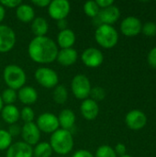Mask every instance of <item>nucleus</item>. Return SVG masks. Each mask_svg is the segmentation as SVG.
<instances>
[{
  "label": "nucleus",
  "instance_id": "nucleus-23",
  "mask_svg": "<svg viewBox=\"0 0 156 157\" xmlns=\"http://www.w3.org/2000/svg\"><path fill=\"white\" fill-rule=\"evenodd\" d=\"M31 30L36 37L46 36L49 30L48 21L41 17H35L31 22Z\"/></svg>",
  "mask_w": 156,
  "mask_h": 157
},
{
  "label": "nucleus",
  "instance_id": "nucleus-38",
  "mask_svg": "<svg viewBox=\"0 0 156 157\" xmlns=\"http://www.w3.org/2000/svg\"><path fill=\"white\" fill-rule=\"evenodd\" d=\"M97 5L99 6V8H106L111 5H113V0H97L96 1Z\"/></svg>",
  "mask_w": 156,
  "mask_h": 157
},
{
  "label": "nucleus",
  "instance_id": "nucleus-31",
  "mask_svg": "<svg viewBox=\"0 0 156 157\" xmlns=\"http://www.w3.org/2000/svg\"><path fill=\"white\" fill-rule=\"evenodd\" d=\"M91 97V99L95 100V101H98V100H102L104 99L105 96H106V92L105 90L100 87V86H95V87H92L91 88V91H90V95Z\"/></svg>",
  "mask_w": 156,
  "mask_h": 157
},
{
  "label": "nucleus",
  "instance_id": "nucleus-40",
  "mask_svg": "<svg viewBox=\"0 0 156 157\" xmlns=\"http://www.w3.org/2000/svg\"><path fill=\"white\" fill-rule=\"evenodd\" d=\"M57 27H58V29H60V31L68 29V28H67V21H66L65 19H62V20L57 21Z\"/></svg>",
  "mask_w": 156,
  "mask_h": 157
},
{
  "label": "nucleus",
  "instance_id": "nucleus-27",
  "mask_svg": "<svg viewBox=\"0 0 156 157\" xmlns=\"http://www.w3.org/2000/svg\"><path fill=\"white\" fill-rule=\"evenodd\" d=\"M84 12H85V14L87 16V17H92V18H95L97 15H98V13H99V11H100V8H99V6L97 5V3H96V1H87V2H86L85 4H84Z\"/></svg>",
  "mask_w": 156,
  "mask_h": 157
},
{
  "label": "nucleus",
  "instance_id": "nucleus-4",
  "mask_svg": "<svg viewBox=\"0 0 156 157\" xmlns=\"http://www.w3.org/2000/svg\"><path fill=\"white\" fill-rule=\"evenodd\" d=\"M95 39L101 47L110 49L117 44L119 40V34L111 25L103 24L98 26L96 29Z\"/></svg>",
  "mask_w": 156,
  "mask_h": 157
},
{
  "label": "nucleus",
  "instance_id": "nucleus-14",
  "mask_svg": "<svg viewBox=\"0 0 156 157\" xmlns=\"http://www.w3.org/2000/svg\"><path fill=\"white\" fill-rule=\"evenodd\" d=\"M120 30L126 36H135L142 31L141 20L135 17H128L122 20L120 24Z\"/></svg>",
  "mask_w": 156,
  "mask_h": 157
},
{
  "label": "nucleus",
  "instance_id": "nucleus-32",
  "mask_svg": "<svg viewBox=\"0 0 156 157\" xmlns=\"http://www.w3.org/2000/svg\"><path fill=\"white\" fill-rule=\"evenodd\" d=\"M142 31L148 37H153L156 35V24L154 22H147L142 27Z\"/></svg>",
  "mask_w": 156,
  "mask_h": 157
},
{
  "label": "nucleus",
  "instance_id": "nucleus-5",
  "mask_svg": "<svg viewBox=\"0 0 156 157\" xmlns=\"http://www.w3.org/2000/svg\"><path fill=\"white\" fill-rule=\"evenodd\" d=\"M91 83L85 75H76L71 82V90L73 95L81 100L88 98L91 91Z\"/></svg>",
  "mask_w": 156,
  "mask_h": 157
},
{
  "label": "nucleus",
  "instance_id": "nucleus-11",
  "mask_svg": "<svg viewBox=\"0 0 156 157\" xmlns=\"http://www.w3.org/2000/svg\"><path fill=\"white\" fill-rule=\"evenodd\" d=\"M83 63L89 68H97L100 66L104 61V55L102 52L97 48L86 49L81 56Z\"/></svg>",
  "mask_w": 156,
  "mask_h": 157
},
{
  "label": "nucleus",
  "instance_id": "nucleus-34",
  "mask_svg": "<svg viewBox=\"0 0 156 157\" xmlns=\"http://www.w3.org/2000/svg\"><path fill=\"white\" fill-rule=\"evenodd\" d=\"M8 132V133L11 135V137H15V136H18L19 134H21V127L15 123V124H12V125H9L8 127V130H6Z\"/></svg>",
  "mask_w": 156,
  "mask_h": 157
},
{
  "label": "nucleus",
  "instance_id": "nucleus-28",
  "mask_svg": "<svg viewBox=\"0 0 156 157\" xmlns=\"http://www.w3.org/2000/svg\"><path fill=\"white\" fill-rule=\"evenodd\" d=\"M12 137L6 130L0 129V151H5L12 144Z\"/></svg>",
  "mask_w": 156,
  "mask_h": 157
},
{
  "label": "nucleus",
  "instance_id": "nucleus-30",
  "mask_svg": "<svg viewBox=\"0 0 156 157\" xmlns=\"http://www.w3.org/2000/svg\"><path fill=\"white\" fill-rule=\"evenodd\" d=\"M34 118H35V113L30 107L25 106L20 110V119L24 121V123L33 122Z\"/></svg>",
  "mask_w": 156,
  "mask_h": 157
},
{
  "label": "nucleus",
  "instance_id": "nucleus-3",
  "mask_svg": "<svg viewBox=\"0 0 156 157\" xmlns=\"http://www.w3.org/2000/svg\"><path fill=\"white\" fill-rule=\"evenodd\" d=\"M3 78L8 88L19 90L23 87L27 81L25 71L17 64H8L3 72Z\"/></svg>",
  "mask_w": 156,
  "mask_h": 157
},
{
  "label": "nucleus",
  "instance_id": "nucleus-20",
  "mask_svg": "<svg viewBox=\"0 0 156 157\" xmlns=\"http://www.w3.org/2000/svg\"><path fill=\"white\" fill-rule=\"evenodd\" d=\"M0 113L3 121L9 125L17 123L20 119V110L15 105H5Z\"/></svg>",
  "mask_w": 156,
  "mask_h": 157
},
{
  "label": "nucleus",
  "instance_id": "nucleus-35",
  "mask_svg": "<svg viewBox=\"0 0 156 157\" xmlns=\"http://www.w3.org/2000/svg\"><path fill=\"white\" fill-rule=\"evenodd\" d=\"M148 63L152 67L156 68V47L150 51L148 54Z\"/></svg>",
  "mask_w": 156,
  "mask_h": 157
},
{
  "label": "nucleus",
  "instance_id": "nucleus-17",
  "mask_svg": "<svg viewBox=\"0 0 156 157\" xmlns=\"http://www.w3.org/2000/svg\"><path fill=\"white\" fill-rule=\"evenodd\" d=\"M78 59V52L74 48L61 49L58 52L56 61L63 66H71L76 63Z\"/></svg>",
  "mask_w": 156,
  "mask_h": 157
},
{
  "label": "nucleus",
  "instance_id": "nucleus-22",
  "mask_svg": "<svg viewBox=\"0 0 156 157\" xmlns=\"http://www.w3.org/2000/svg\"><path fill=\"white\" fill-rule=\"evenodd\" d=\"M57 118L59 121V125L62 127L61 129L63 130L70 131L75 123V114L70 109H63Z\"/></svg>",
  "mask_w": 156,
  "mask_h": 157
},
{
  "label": "nucleus",
  "instance_id": "nucleus-8",
  "mask_svg": "<svg viewBox=\"0 0 156 157\" xmlns=\"http://www.w3.org/2000/svg\"><path fill=\"white\" fill-rule=\"evenodd\" d=\"M36 125L40 132H42L51 134L53 133L55 131H57L60 127L57 116L50 112H45L40 114L37 119Z\"/></svg>",
  "mask_w": 156,
  "mask_h": 157
},
{
  "label": "nucleus",
  "instance_id": "nucleus-16",
  "mask_svg": "<svg viewBox=\"0 0 156 157\" xmlns=\"http://www.w3.org/2000/svg\"><path fill=\"white\" fill-rule=\"evenodd\" d=\"M80 112L86 121H94L99 113V107L97 101L86 98L80 105Z\"/></svg>",
  "mask_w": 156,
  "mask_h": 157
},
{
  "label": "nucleus",
  "instance_id": "nucleus-24",
  "mask_svg": "<svg viewBox=\"0 0 156 157\" xmlns=\"http://www.w3.org/2000/svg\"><path fill=\"white\" fill-rule=\"evenodd\" d=\"M51 144L47 142H41L33 148V157H51L52 155Z\"/></svg>",
  "mask_w": 156,
  "mask_h": 157
},
{
  "label": "nucleus",
  "instance_id": "nucleus-12",
  "mask_svg": "<svg viewBox=\"0 0 156 157\" xmlns=\"http://www.w3.org/2000/svg\"><path fill=\"white\" fill-rule=\"evenodd\" d=\"M21 137L23 139V142L30 146H35L37 144H39L40 139V132L36 123H24L23 127L21 128Z\"/></svg>",
  "mask_w": 156,
  "mask_h": 157
},
{
  "label": "nucleus",
  "instance_id": "nucleus-15",
  "mask_svg": "<svg viewBox=\"0 0 156 157\" xmlns=\"http://www.w3.org/2000/svg\"><path fill=\"white\" fill-rule=\"evenodd\" d=\"M126 124L132 130H140L146 124L147 118L145 114L138 109H133L126 115Z\"/></svg>",
  "mask_w": 156,
  "mask_h": 157
},
{
  "label": "nucleus",
  "instance_id": "nucleus-25",
  "mask_svg": "<svg viewBox=\"0 0 156 157\" xmlns=\"http://www.w3.org/2000/svg\"><path fill=\"white\" fill-rule=\"evenodd\" d=\"M52 98L53 100L57 104H64L68 99V91L63 85H57L52 92Z\"/></svg>",
  "mask_w": 156,
  "mask_h": 157
},
{
  "label": "nucleus",
  "instance_id": "nucleus-19",
  "mask_svg": "<svg viewBox=\"0 0 156 157\" xmlns=\"http://www.w3.org/2000/svg\"><path fill=\"white\" fill-rule=\"evenodd\" d=\"M75 40H76V37H75L74 32L70 29H66L59 31V33L57 35L56 44L61 49L73 48V46L75 42Z\"/></svg>",
  "mask_w": 156,
  "mask_h": 157
},
{
  "label": "nucleus",
  "instance_id": "nucleus-6",
  "mask_svg": "<svg viewBox=\"0 0 156 157\" xmlns=\"http://www.w3.org/2000/svg\"><path fill=\"white\" fill-rule=\"evenodd\" d=\"M35 80L45 88H54L59 82L58 74L49 67H40L35 71Z\"/></svg>",
  "mask_w": 156,
  "mask_h": 157
},
{
  "label": "nucleus",
  "instance_id": "nucleus-18",
  "mask_svg": "<svg viewBox=\"0 0 156 157\" xmlns=\"http://www.w3.org/2000/svg\"><path fill=\"white\" fill-rule=\"evenodd\" d=\"M17 98L21 103L29 107L38 100V93L36 89L29 86H24L17 92Z\"/></svg>",
  "mask_w": 156,
  "mask_h": 157
},
{
  "label": "nucleus",
  "instance_id": "nucleus-26",
  "mask_svg": "<svg viewBox=\"0 0 156 157\" xmlns=\"http://www.w3.org/2000/svg\"><path fill=\"white\" fill-rule=\"evenodd\" d=\"M2 101L5 105H14L15 101L17 99V93L16 90L11 88H6L0 95Z\"/></svg>",
  "mask_w": 156,
  "mask_h": 157
},
{
  "label": "nucleus",
  "instance_id": "nucleus-33",
  "mask_svg": "<svg viewBox=\"0 0 156 157\" xmlns=\"http://www.w3.org/2000/svg\"><path fill=\"white\" fill-rule=\"evenodd\" d=\"M22 2L20 0H1L0 5L4 7L8 8H17Z\"/></svg>",
  "mask_w": 156,
  "mask_h": 157
},
{
  "label": "nucleus",
  "instance_id": "nucleus-37",
  "mask_svg": "<svg viewBox=\"0 0 156 157\" xmlns=\"http://www.w3.org/2000/svg\"><path fill=\"white\" fill-rule=\"evenodd\" d=\"M114 151H115L116 155H119L122 156V155H124L126 154V146L123 144H118L116 145Z\"/></svg>",
  "mask_w": 156,
  "mask_h": 157
},
{
  "label": "nucleus",
  "instance_id": "nucleus-41",
  "mask_svg": "<svg viewBox=\"0 0 156 157\" xmlns=\"http://www.w3.org/2000/svg\"><path fill=\"white\" fill-rule=\"evenodd\" d=\"M5 16H6V10H5V7H4L3 6H1V5H0V25H1V22L4 20Z\"/></svg>",
  "mask_w": 156,
  "mask_h": 157
},
{
  "label": "nucleus",
  "instance_id": "nucleus-44",
  "mask_svg": "<svg viewBox=\"0 0 156 157\" xmlns=\"http://www.w3.org/2000/svg\"><path fill=\"white\" fill-rule=\"evenodd\" d=\"M58 157H64V156H58Z\"/></svg>",
  "mask_w": 156,
  "mask_h": 157
},
{
  "label": "nucleus",
  "instance_id": "nucleus-29",
  "mask_svg": "<svg viewBox=\"0 0 156 157\" xmlns=\"http://www.w3.org/2000/svg\"><path fill=\"white\" fill-rule=\"evenodd\" d=\"M95 157H117V155L109 145H101L97 148Z\"/></svg>",
  "mask_w": 156,
  "mask_h": 157
},
{
  "label": "nucleus",
  "instance_id": "nucleus-42",
  "mask_svg": "<svg viewBox=\"0 0 156 157\" xmlns=\"http://www.w3.org/2000/svg\"><path fill=\"white\" fill-rule=\"evenodd\" d=\"M3 107H4V103H3L2 98H1V96H0V112H1V110H2V109H3Z\"/></svg>",
  "mask_w": 156,
  "mask_h": 157
},
{
  "label": "nucleus",
  "instance_id": "nucleus-13",
  "mask_svg": "<svg viewBox=\"0 0 156 157\" xmlns=\"http://www.w3.org/2000/svg\"><path fill=\"white\" fill-rule=\"evenodd\" d=\"M6 157H33V148L28 144L17 142L12 144L6 150Z\"/></svg>",
  "mask_w": 156,
  "mask_h": 157
},
{
  "label": "nucleus",
  "instance_id": "nucleus-36",
  "mask_svg": "<svg viewBox=\"0 0 156 157\" xmlns=\"http://www.w3.org/2000/svg\"><path fill=\"white\" fill-rule=\"evenodd\" d=\"M72 157H95L93 155V154L87 150L82 149V150H78L76 151Z\"/></svg>",
  "mask_w": 156,
  "mask_h": 157
},
{
  "label": "nucleus",
  "instance_id": "nucleus-7",
  "mask_svg": "<svg viewBox=\"0 0 156 157\" xmlns=\"http://www.w3.org/2000/svg\"><path fill=\"white\" fill-rule=\"evenodd\" d=\"M71 10V5L67 0H52L48 6L49 16L56 20L65 19Z\"/></svg>",
  "mask_w": 156,
  "mask_h": 157
},
{
  "label": "nucleus",
  "instance_id": "nucleus-43",
  "mask_svg": "<svg viewBox=\"0 0 156 157\" xmlns=\"http://www.w3.org/2000/svg\"><path fill=\"white\" fill-rule=\"evenodd\" d=\"M120 157H131V156H130V155H122V156H120Z\"/></svg>",
  "mask_w": 156,
  "mask_h": 157
},
{
  "label": "nucleus",
  "instance_id": "nucleus-2",
  "mask_svg": "<svg viewBox=\"0 0 156 157\" xmlns=\"http://www.w3.org/2000/svg\"><path fill=\"white\" fill-rule=\"evenodd\" d=\"M49 144H51L52 151L57 155H60V156H64L71 153L74 145L72 132L60 128L51 133Z\"/></svg>",
  "mask_w": 156,
  "mask_h": 157
},
{
  "label": "nucleus",
  "instance_id": "nucleus-10",
  "mask_svg": "<svg viewBox=\"0 0 156 157\" xmlns=\"http://www.w3.org/2000/svg\"><path fill=\"white\" fill-rule=\"evenodd\" d=\"M120 11L119 7L114 5H111L106 8L100 9L98 15L93 19L95 20L96 23L97 22L98 26L103 24L111 25L120 18Z\"/></svg>",
  "mask_w": 156,
  "mask_h": 157
},
{
  "label": "nucleus",
  "instance_id": "nucleus-9",
  "mask_svg": "<svg viewBox=\"0 0 156 157\" xmlns=\"http://www.w3.org/2000/svg\"><path fill=\"white\" fill-rule=\"evenodd\" d=\"M17 41L15 31L6 25H0V52L6 53L10 52Z\"/></svg>",
  "mask_w": 156,
  "mask_h": 157
},
{
  "label": "nucleus",
  "instance_id": "nucleus-1",
  "mask_svg": "<svg viewBox=\"0 0 156 157\" xmlns=\"http://www.w3.org/2000/svg\"><path fill=\"white\" fill-rule=\"evenodd\" d=\"M58 52L56 42L47 36L33 38L28 46L29 56L40 64H48L56 61Z\"/></svg>",
  "mask_w": 156,
  "mask_h": 157
},
{
  "label": "nucleus",
  "instance_id": "nucleus-39",
  "mask_svg": "<svg viewBox=\"0 0 156 157\" xmlns=\"http://www.w3.org/2000/svg\"><path fill=\"white\" fill-rule=\"evenodd\" d=\"M50 3V0H32V4L39 7H48Z\"/></svg>",
  "mask_w": 156,
  "mask_h": 157
},
{
  "label": "nucleus",
  "instance_id": "nucleus-21",
  "mask_svg": "<svg viewBox=\"0 0 156 157\" xmlns=\"http://www.w3.org/2000/svg\"><path fill=\"white\" fill-rule=\"evenodd\" d=\"M16 16L19 21L29 23L35 18V11L30 5L21 3L16 9Z\"/></svg>",
  "mask_w": 156,
  "mask_h": 157
}]
</instances>
